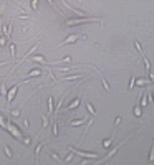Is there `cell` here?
Wrapping results in <instances>:
<instances>
[{"instance_id": "cell-1", "label": "cell", "mask_w": 154, "mask_h": 165, "mask_svg": "<svg viewBox=\"0 0 154 165\" xmlns=\"http://www.w3.org/2000/svg\"><path fill=\"white\" fill-rule=\"evenodd\" d=\"M103 23V20H99V18H75V20H68L65 21V25L66 26H71V25H76V23Z\"/></svg>"}, {"instance_id": "cell-2", "label": "cell", "mask_w": 154, "mask_h": 165, "mask_svg": "<svg viewBox=\"0 0 154 165\" xmlns=\"http://www.w3.org/2000/svg\"><path fill=\"white\" fill-rule=\"evenodd\" d=\"M80 38H85V37H81V35H78V33H71V35H68V37L63 40V41L58 45V46H65V45H73V43H76Z\"/></svg>"}, {"instance_id": "cell-3", "label": "cell", "mask_w": 154, "mask_h": 165, "mask_svg": "<svg viewBox=\"0 0 154 165\" xmlns=\"http://www.w3.org/2000/svg\"><path fill=\"white\" fill-rule=\"evenodd\" d=\"M70 150L73 154L76 155H80V157H88V159H98L99 155L98 154H94V152H83V150H80V149H73V147H70Z\"/></svg>"}, {"instance_id": "cell-4", "label": "cell", "mask_w": 154, "mask_h": 165, "mask_svg": "<svg viewBox=\"0 0 154 165\" xmlns=\"http://www.w3.org/2000/svg\"><path fill=\"white\" fill-rule=\"evenodd\" d=\"M7 131L10 132L12 135L15 137V139H18V140H22V139H23V137H22V134H20V131L17 129V126H15V124H12V121L7 124Z\"/></svg>"}, {"instance_id": "cell-5", "label": "cell", "mask_w": 154, "mask_h": 165, "mask_svg": "<svg viewBox=\"0 0 154 165\" xmlns=\"http://www.w3.org/2000/svg\"><path fill=\"white\" fill-rule=\"evenodd\" d=\"M126 140H128V139H124L123 142H121V144H116V147H113V149L110 150V154H108V155H106V157H105V160H99V162H108V160H111L113 157H114V154L118 152V149H119V147H121V145H123V144H124V142H126Z\"/></svg>"}, {"instance_id": "cell-6", "label": "cell", "mask_w": 154, "mask_h": 165, "mask_svg": "<svg viewBox=\"0 0 154 165\" xmlns=\"http://www.w3.org/2000/svg\"><path fill=\"white\" fill-rule=\"evenodd\" d=\"M18 86H20V83H17L15 86H13V88L10 89V91L7 92V101L10 102V104H12V101L15 99V96H17V91H18Z\"/></svg>"}, {"instance_id": "cell-7", "label": "cell", "mask_w": 154, "mask_h": 165, "mask_svg": "<svg viewBox=\"0 0 154 165\" xmlns=\"http://www.w3.org/2000/svg\"><path fill=\"white\" fill-rule=\"evenodd\" d=\"M61 3H63V7H65V8H68V10H71L73 13H76V15H78V17H85V15H86V13H85V12H81V10H76V8H73V7L70 5V3L66 2V0H61Z\"/></svg>"}, {"instance_id": "cell-8", "label": "cell", "mask_w": 154, "mask_h": 165, "mask_svg": "<svg viewBox=\"0 0 154 165\" xmlns=\"http://www.w3.org/2000/svg\"><path fill=\"white\" fill-rule=\"evenodd\" d=\"M38 45H40V43H37V45H33V46H31V48H30V50H28V53H25V56H23V58H22V60L18 61V64H20V63H23V61H25V60H28V58H30L31 55H33V53H35V51H37V50H38Z\"/></svg>"}, {"instance_id": "cell-9", "label": "cell", "mask_w": 154, "mask_h": 165, "mask_svg": "<svg viewBox=\"0 0 154 165\" xmlns=\"http://www.w3.org/2000/svg\"><path fill=\"white\" fill-rule=\"evenodd\" d=\"M40 74H42V71H40V68H33V69H31L28 74H25V76H23V79L27 81V79H30V78H33V76H40Z\"/></svg>"}, {"instance_id": "cell-10", "label": "cell", "mask_w": 154, "mask_h": 165, "mask_svg": "<svg viewBox=\"0 0 154 165\" xmlns=\"http://www.w3.org/2000/svg\"><path fill=\"white\" fill-rule=\"evenodd\" d=\"M80 102H81V99L80 97H76V99H73L70 102V106H66V111H73V109H76L80 106Z\"/></svg>"}, {"instance_id": "cell-11", "label": "cell", "mask_w": 154, "mask_h": 165, "mask_svg": "<svg viewBox=\"0 0 154 165\" xmlns=\"http://www.w3.org/2000/svg\"><path fill=\"white\" fill-rule=\"evenodd\" d=\"M30 58H31V61H35V63H42V64H48V63H47V60H45V56H42V55H38V56L31 55Z\"/></svg>"}, {"instance_id": "cell-12", "label": "cell", "mask_w": 154, "mask_h": 165, "mask_svg": "<svg viewBox=\"0 0 154 165\" xmlns=\"http://www.w3.org/2000/svg\"><path fill=\"white\" fill-rule=\"evenodd\" d=\"M96 71H98L99 78H101V83H103V86H105V89H106V91H111V86H110V84H108V81H106V78L103 76V73H101V71H99V69H96Z\"/></svg>"}, {"instance_id": "cell-13", "label": "cell", "mask_w": 154, "mask_h": 165, "mask_svg": "<svg viewBox=\"0 0 154 165\" xmlns=\"http://www.w3.org/2000/svg\"><path fill=\"white\" fill-rule=\"evenodd\" d=\"M53 112H55V104H53V97L48 96V114L53 116Z\"/></svg>"}, {"instance_id": "cell-14", "label": "cell", "mask_w": 154, "mask_h": 165, "mask_svg": "<svg viewBox=\"0 0 154 165\" xmlns=\"http://www.w3.org/2000/svg\"><path fill=\"white\" fill-rule=\"evenodd\" d=\"M133 114L136 116V117H141V116H143V107H141V104H136V106H134Z\"/></svg>"}, {"instance_id": "cell-15", "label": "cell", "mask_w": 154, "mask_h": 165, "mask_svg": "<svg viewBox=\"0 0 154 165\" xmlns=\"http://www.w3.org/2000/svg\"><path fill=\"white\" fill-rule=\"evenodd\" d=\"M3 152H5L7 159H13V152H12V149H10L7 144H3Z\"/></svg>"}, {"instance_id": "cell-16", "label": "cell", "mask_w": 154, "mask_h": 165, "mask_svg": "<svg viewBox=\"0 0 154 165\" xmlns=\"http://www.w3.org/2000/svg\"><path fill=\"white\" fill-rule=\"evenodd\" d=\"M113 137H114V132H111V135L108 137V139H105V140H103V147H105V149H106V147H110V145H111V142H113Z\"/></svg>"}, {"instance_id": "cell-17", "label": "cell", "mask_w": 154, "mask_h": 165, "mask_svg": "<svg viewBox=\"0 0 154 165\" xmlns=\"http://www.w3.org/2000/svg\"><path fill=\"white\" fill-rule=\"evenodd\" d=\"M10 55H12V60L17 58V45L15 43H10Z\"/></svg>"}, {"instance_id": "cell-18", "label": "cell", "mask_w": 154, "mask_h": 165, "mask_svg": "<svg viewBox=\"0 0 154 165\" xmlns=\"http://www.w3.org/2000/svg\"><path fill=\"white\" fill-rule=\"evenodd\" d=\"M86 109H88V112H91V116H96V109H94V106L91 104V102L86 104Z\"/></svg>"}, {"instance_id": "cell-19", "label": "cell", "mask_w": 154, "mask_h": 165, "mask_svg": "<svg viewBox=\"0 0 154 165\" xmlns=\"http://www.w3.org/2000/svg\"><path fill=\"white\" fill-rule=\"evenodd\" d=\"M85 76H78V74H75V76H68V78H61V81H73V79H81Z\"/></svg>"}, {"instance_id": "cell-20", "label": "cell", "mask_w": 154, "mask_h": 165, "mask_svg": "<svg viewBox=\"0 0 154 165\" xmlns=\"http://www.w3.org/2000/svg\"><path fill=\"white\" fill-rule=\"evenodd\" d=\"M42 127H43V129L48 127V117H47L45 114H42Z\"/></svg>"}, {"instance_id": "cell-21", "label": "cell", "mask_w": 154, "mask_h": 165, "mask_svg": "<svg viewBox=\"0 0 154 165\" xmlns=\"http://www.w3.org/2000/svg\"><path fill=\"white\" fill-rule=\"evenodd\" d=\"M149 162H154V140H152V145H151V150H149Z\"/></svg>"}, {"instance_id": "cell-22", "label": "cell", "mask_w": 154, "mask_h": 165, "mask_svg": "<svg viewBox=\"0 0 154 165\" xmlns=\"http://www.w3.org/2000/svg\"><path fill=\"white\" fill-rule=\"evenodd\" d=\"M134 46H136V48H138V51H139V53H141V55H144V50H143V46H141V43H139V41H138V40H136V41H134Z\"/></svg>"}, {"instance_id": "cell-23", "label": "cell", "mask_w": 154, "mask_h": 165, "mask_svg": "<svg viewBox=\"0 0 154 165\" xmlns=\"http://www.w3.org/2000/svg\"><path fill=\"white\" fill-rule=\"evenodd\" d=\"M85 121H86V119H85V117H81V119H78V121H71L70 124H71V126H80V124H83Z\"/></svg>"}, {"instance_id": "cell-24", "label": "cell", "mask_w": 154, "mask_h": 165, "mask_svg": "<svg viewBox=\"0 0 154 165\" xmlns=\"http://www.w3.org/2000/svg\"><path fill=\"white\" fill-rule=\"evenodd\" d=\"M38 3H40V0H31V3H30V5H31V10H37V8H38Z\"/></svg>"}, {"instance_id": "cell-25", "label": "cell", "mask_w": 154, "mask_h": 165, "mask_svg": "<svg viewBox=\"0 0 154 165\" xmlns=\"http://www.w3.org/2000/svg\"><path fill=\"white\" fill-rule=\"evenodd\" d=\"M144 106H147V94L141 96V107H144Z\"/></svg>"}, {"instance_id": "cell-26", "label": "cell", "mask_w": 154, "mask_h": 165, "mask_svg": "<svg viewBox=\"0 0 154 165\" xmlns=\"http://www.w3.org/2000/svg\"><path fill=\"white\" fill-rule=\"evenodd\" d=\"M121 119H123V117H121V116H118V117H116V121H114V129H113V132H114L116 129H118V126H119V124H121Z\"/></svg>"}, {"instance_id": "cell-27", "label": "cell", "mask_w": 154, "mask_h": 165, "mask_svg": "<svg viewBox=\"0 0 154 165\" xmlns=\"http://www.w3.org/2000/svg\"><path fill=\"white\" fill-rule=\"evenodd\" d=\"M52 159H55V160H56V162H58V163H65V160H61V159H60V157H58V155H56L55 152H52Z\"/></svg>"}, {"instance_id": "cell-28", "label": "cell", "mask_w": 154, "mask_h": 165, "mask_svg": "<svg viewBox=\"0 0 154 165\" xmlns=\"http://www.w3.org/2000/svg\"><path fill=\"white\" fill-rule=\"evenodd\" d=\"M149 81H151V79H149ZM149 81H147V79H138L136 83H138V86H144V84H147Z\"/></svg>"}, {"instance_id": "cell-29", "label": "cell", "mask_w": 154, "mask_h": 165, "mask_svg": "<svg viewBox=\"0 0 154 165\" xmlns=\"http://www.w3.org/2000/svg\"><path fill=\"white\" fill-rule=\"evenodd\" d=\"M58 135V126H56V122H53V137H56Z\"/></svg>"}, {"instance_id": "cell-30", "label": "cell", "mask_w": 154, "mask_h": 165, "mask_svg": "<svg viewBox=\"0 0 154 165\" xmlns=\"http://www.w3.org/2000/svg\"><path fill=\"white\" fill-rule=\"evenodd\" d=\"M0 126H2L3 129H7V122H5V119L2 117V114H0Z\"/></svg>"}, {"instance_id": "cell-31", "label": "cell", "mask_w": 154, "mask_h": 165, "mask_svg": "<svg viewBox=\"0 0 154 165\" xmlns=\"http://www.w3.org/2000/svg\"><path fill=\"white\" fill-rule=\"evenodd\" d=\"M5 40H7L5 35H2V37H0V46H5Z\"/></svg>"}, {"instance_id": "cell-32", "label": "cell", "mask_w": 154, "mask_h": 165, "mask_svg": "<svg viewBox=\"0 0 154 165\" xmlns=\"http://www.w3.org/2000/svg\"><path fill=\"white\" fill-rule=\"evenodd\" d=\"M134 79H136V78L133 76V78H131V81H129V86H128V89H129V91H131V89H133V86H134V83H136Z\"/></svg>"}, {"instance_id": "cell-33", "label": "cell", "mask_w": 154, "mask_h": 165, "mask_svg": "<svg viewBox=\"0 0 154 165\" xmlns=\"http://www.w3.org/2000/svg\"><path fill=\"white\" fill-rule=\"evenodd\" d=\"M42 145H43V144H38L37 147H35V155H38V154H40V150H42Z\"/></svg>"}, {"instance_id": "cell-34", "label": "cell", "mask_w": 154, "mask_h": 165, "mask_svg": "<svg viewBox=\"0 0 154 165\" xmlns=\"http://www.w3.org/2000/svg\"><path fill=\"white\" fill-rule=\"evenodd\" d=\"M22 140H23V144H25V145H28V144H30V137H23Z\"/></svg>"}, {"instance_id": "cell-35", "label": "cell", "mask_w": 154, "mask_h": 165, "mask_svg": "<svg viewBox=\"0 0 154 165\" xmlns=\"http://www.w3.org/2000/svg\"><path fill=\"white\" fill-rule=\"evenodd\" d=\"M10 114H12V116H18V114H20V109H13Z\"/></svg>"}, {"instance_id": "cell-36", "label": "cell", "mask_w": 154, "mask_h": 165, "mask_svg": "<svg viewBox=\"0 0 154 165\" xmlns=\"http://www.w3.org/2000/svg\"><path fill=\"white\" fill-rule=\"evenodd\" d=\"M71 159H73V152H71L70 155H66V159H65V162H70V160H71Z\"/></svg>"}, {"instance_id": "cell-37", "label": "cell", "mask_w": 154, "mask_h": 165, "mask_svg": "<svg viewBox=\"0 0 154 165\" xmlns=\"http://www.w3.org/2000/svg\"><path fill=\"white\" fill-rule=\"evenodd\" d=\"M47 2H48V3H50V5H52L53 8H55V10H56V12H58V8H56V5H55V3H53V0H47Z\"/></svg>"}, {"instance_id": "cell-38", "label": "cell", "mask_w": 154, "mask_h": 165, "mask_svg": "<svg viewBox=\"0 0 154 165\" xmlns=\"http://www.w3.org/2000/svg\"><path fill=\"white\" fill-rule=\"evenodd\" d=\"M7 64V61H3V63H0V68H2V66H5Z\"/></svg>"}, {"instance_id": "cell-39", "label": "cell", "mask_w": 154, "mask_h": 165, "mask_svg": "<svg viewBox=\"0 0 154 165\" xmlns=\"http://www.w3.org/2000/svg\"><path fill=\"white\" fill-rule=\"evenodd\" d=\"M0 96H2V94H0Z\"/></svg>"}]
</instances>
